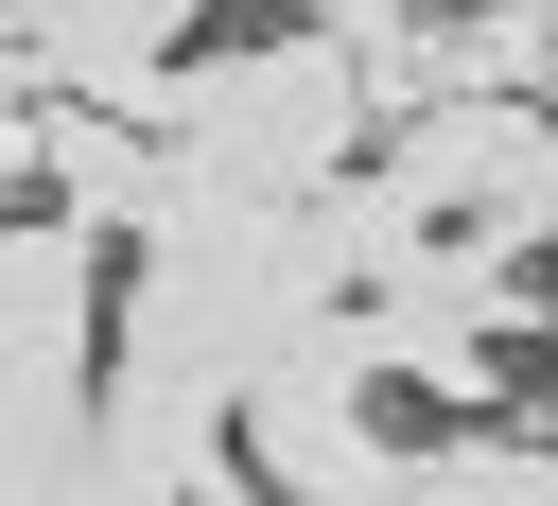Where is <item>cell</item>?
Wrapping results in <instances>:
<instances>
[{
    "label": "cell",
    "mask_w": 558,
    "mask_h": 506,
    "mask_svg": "<svg viewBox=\"0 0 558 506\" xmlns=\"http://www.w3.org/2000/svg\"><path fill=\"white\" fill-rule=\"evenodd\" d=\"M157 157L227 174V192H331L366 157V105H349V52L331 35H244V52H174L157 105H140Z\"/></svg>",
    "instance_id": "6da1fadb"
},
{
    "label": "cell",
    "mask_w": 558,
    "mask_h": 506,
    "mask_svg": "<svg viewBox=\"0 0 558 506\" xmlns=\"http://www.w3.org/2000/svg\"><path fill=\"white\" fill-rule=\"evenodd\" d=\"M349 174H366L384 227H453V244H488V262H541V227H558V122L506 105V87H453V105L366 122Z\"/></svg>",
    "instance_id": "7a4b0ae2"
},
{
    "label": "cell",
    "mask_w": 558,
    "mask_h": 506,
    "mask_svg": "<svg viewBox=\"0 0 558 506\" xmlns=\"http://www.w3.org/2000/svg\"><path fill=\"white\" fill-rule=\"evenodd\" d=\"M87 349H105V244L0 209V384H87Z\"/></svg>",
    "instance_id": "3957f363"
},
{
    "label": "cell",
    "mask_w": 558,
    "mask_h": 506,
    "mask_svg": "<svg viewBox=\"0 0 558 506\" xmlns=\"http://www.w3.org/2000/svg\"><path fill=\"white\" fill-rule=\"evenodd\" d=\"M384 17H401V0H296V35H331V52H349V35H384Z\"/></svg>",
    "instance_id": "277c9868"
},
{
    "label": "cell",
    "mask_w": 558,
    "mask_h": 506,
    "mask_svg": "<svg viewBox=\"0 0 558 506\" xmlns=\"http://www.w3.org/2000/svg\"><path fill=\"white\" fill-rule=\"evenodd\" d=\"M436 17H488V0H436Z\"/></svg>",
    "instance_id": "5b68a950"
}]
</instances>
